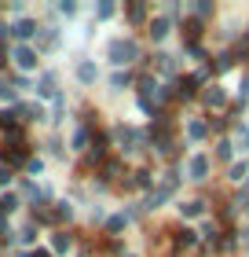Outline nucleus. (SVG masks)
Returning <instances> with one entry per match:
<instances>
[{
    "label": "nucleus",
    "instance_id": "1a4fd4ad",
    "mask_svg": "<svg viewBox=\"0 0 249 257\" xmlns=\"http://www.w3.org/2000/svg\"><path fill=\"white\" fill-rule=\"evenodd\" d=\"M180 213L183 217H201L205 213V202H187V206H180Z\"/></svg>",
    "mask_w": 249,
    "mask_h": 257
},
{
    "label": "nucleus",
    "instance_id": "2eb2a0df",
    "mask_svg": "<svg viewBox=\"0 0 249 257\" xmlns=\"http://www.w3.org/2000/svg\"><path fill=\"white\" fill-rule=\"evenodd\" d=\"M234 140H238V147H242V151H249V128L238 125V128H234Z\"/></svg>",
    "mask_w": 249,
    "mask_h": 257
},
{
    "label": "nucleus",
    "instance_id": "c756f323",
    "mask_svg": "<svg viewBox=\"0 0 249 257\" xmlns=\"http://www.w3.org/2000/svg\"><path fill=\"white\" fill-rule=\"evenodd\" d=\"M0 37H4V26H0Z\"/></svg>",
    "mask_w": 249,
    "mask_h": 257
},
{
    "label": "nucleus",
    "instance_id": "cd10ccee",
    "mask_svg": "<svg viewBox=\"0 0 249 257\" xmlns=\"http://www.w3.org/2000/svg\"><path fill=\"white\" fill-rule=\"evenodd\" d=\"M11 96H15V92H11V88L4 85V81H0V99H11Z\"/></svg>",
    "mask_w": 249,
    "mask_h": 257
},
{
    "label": "nucleus",
    "instance_id": "7ed1b4c3",
    "mask_svg": "<svg viewBox=\"0 0 249 257\" xmlns=\"http://www.w3.org/2000/svg\"><path fill=\"white\" fill-rule=\"evenodd\" d=\"M169 30H172V19L169 15H158V19H150V30L147 33L154 41H165V37H169Z\"/></svg>",
    "mask_w": 249,
    "mask_h": 257
},
{
    "label": "nucleus",
    "instance_id": "f3484780",
    "mask_svg": "<svg viewBox=\"0 0 249 257\" xmlns=\"http://www.w3.org/2000/svg\"><path fill=\"white\" fill-rule=\"evenodd\" d=\"M143 15H147V8H143V4H128V19H132V22H139Z\"/></svg>",
    "mask_w": 249,
    "mask_h": 257
},
{
    "label": "nucleus",
    "instance_id": "9b49d317",
    "mask_svg": "<svg viewBox=\"0 0 249 257\" xmlns=\"http://www.w3.org/2000/svg\"><path fill=\"white\" fill-rule=\"evenodd\" d=\"M37 92H41V96H55V77H52V74H44V77H41V88H37Z\"/></svg>",
    "mask_w": 249,
    "mask_h": 257
},
{
    "label": "nucleus",
    "instance_id": "6ab92c4d",
    "mask_svg": "<svg viewBox=\"0 0 249 257\" xmlns=\"http://www.w3.org/2000/svg\"><path fill=\"white\" fill-rule=\"evenodd\" d=\"M96 15H99V19H110V15H114V4H110V0H103V4L96 8Z\"/></svg>",
    "mask_w": 249,
    "mask_h": 257
},
{
    "label": "nucleus",
    "instance_id": "20e7f679",
    "mask_svg": "<svg viewBox=\"0 0 249 257\" xmlns=\"http://www.w3.org/2000/svg\"><path fill=\"white\" fill-rule=\"evenodd\" d=\"M15 63L22 70H33V66H37V52H33L30 44H19V48H15Z\"/></svg>",
    "mask_w": 249,
    "mask_h": 257
},
{
    "label": "nucleus",
    "instance_id": "f257e3e1",
    "mask_svg": "<svg viewBox=\"0 0 249 257\" xmlns=\"http://www.w3.org/2000/svg\"><path fill=\"white\" fill-rule=\"evenodd\" d=\"M110 59L117 63V66H125V63H132L136 55H139V48H136V41H128V37H117V41H110Z\"/></svg>",
    "mask_w": 249,
    "mask_h": 257
},
{
    "label": "nucleus",
    "instance_id": "6e6552de",
    "mask_svg": "<svg viewBox=\"0 0 249 257\" xmlns=\"http://www.w3.org/2000/svg\"><path fill=\"white\" fill-rule=\"evenodd\" d=\"M205 103H209V107H223V103H227V96H223V88H216V85H212V88L205 92Z\"/></svg>",
    "mask_w": 249,
    "mask_h": 257
},
{
    "label": "nucleus",
    "instance_id": "a878e982",
    "mask_svg": "<svg viewBox=\"0 0 249 257\" xmlns=\"http://www.w3.org/2000/svg\"><path fill=\"white\" fill-rule=\"evenodd\" d=\"M59 11H66V15H74V11H77V4H74V0H63V4H59Z\"/></svg>",
    "mask_w": 249,
    "mask_h": 257
},
{
    "label": "nucleus",
    "instance_id": "9d476101",
    "mask_svg": "<svg viewBox=\"0 0 249 257\" xmlns=\"http://www.w3.org/2000/svg\"><path fill=\"white\" fill-rule=\"evenodd\" d=\"M187 133H191V140H205L209 125H205V121H191V125H187Z\"/></svg>",
    "mask_w": 249,
    "mask_h": 257
},
{
    "label": "nucleus",
    "instance_id": "f03ea898",
    "mask_svg": "<svg viewBox=\"0 0 249 257\" xmlns=\"http://www.w3.org/2000/svg\"><path fill=\"white\" fill-rule=\"evenodd\" d=\"M187 173H191V180H205V177H209V158H205V155H191Z\"/></svg>",
    "mask_w": 249,
    "mask_h": 257
},
{
    "label": "nucleus",
    "instance_id": "39448f33",
    "mask_svg": "<svg viewBox=\"0 0 249 257\" xmlns=\"http://www.w3.org/2000/svg\"><path fill=\"white\" fill-rule=\"evenodd\" d=\"M11 33H15L19 41H30L33 33H37V22H30V19H19L15 26H11Z\"/></svg>",
    "mask_w": 249,
    "mask_h": 257
},
{
    "label": "nucleus",
    "instance_id": "0eeeda50",
    "mask_svg": "<svg viewBox=\"0 0 249 257\" xmlns=\"http://www.w3.org/2000/svg\"><path fill=\"white\" fill-rule=\"evenodd\" d=\"M70 246H74V239H70L66 231H55V235H52V250H55V253H66Z\"/></svg>",
    "mask_w": 249,
    "mask_h": 257
},
{
    "label": "nucleus",
    "instance_id": "7c9ffc66",
    "mask_svg": "<svg viewBox=\"0 0 249 257\" xmlns=\"http://www.w3.org/2000/svg\"><path fill=\"white\" fill-rule=\"evenodd\" d=\"M26 257H33V253H26Z\"/></svg>",
    "mask_w": 249,
    "mask_h": 257
},
{
    "label": "nucleus",
    "instance_id": "f8f14e48",
    "mask_svg": "<svg viewBox=\"0 0 249 257\" xmlns=\"http://www.w3.org/2000/svg\"><path fill=\"white\" fill-rule=\"evenodd\" d=\"M117 173H121V162H106L103 166V180H114Z\"/></svg>",
    "mask_w": 249,
    "mask_h": 257
},
{
    "label": "nucleus",
    "instance_id": "5701e85b",
    "mask_svg": "<svg viewBox=\"0 0 249 257\" xmlns=\"http://www.w3.org/2000/svg\"><path fill=\"white\" fill-rule=\"evenodd\" d=\"M216 155L220 158H231V144H227V140H220V144H216Z\"/></svg>",
    "mask_w": 249,
    "mask_h": 257
},
{
    "label": "nucleus",
    "instance_id": "bb28decb",
    "mask_svg": "<svg viewBox=\"0 0 249 257\" xmlns=\"http://www.w3.org/2000/svg\"><path fill=\"white\" fill-rule=\"evenodd\" d=\"M4 184H11V169H8V166H0V188H4Z\"/></svg>",
    "mask_w": 249,
    "mask_h": 257
},
{
    "label": "nucleus",
    "instance_id": "4468645a",
    "mask_svg": "<svg viewBox=\"0 0 249 257\" xmlns=\"http://www.w3.org/2000/svg\"><path fill=\"white\" fill-rule=\"evenodd\" d=\"M245 173H249L245 162H234V166H231V180H245Z\"/></svg>",
    "mask_w": 249,
    "mask_h": 257
},
{
    "label": "nucleus",
    "instance_id": "393cba45",
    "mask_svg": "<svg viewBox=\"0 0 249 257\" xmlns=\"http://www.w3.org/2000/svg\"><path fill=\"white\" fill-rule=\"evenodd\" d=\"M132 184H136V188H147V184H150V173H136Z\"/></svg>",
    "mask_w": 249,
    "mask_h": 257
},
{
    "label": "nucleus",
    "instance_id": "dca6fc26",
    "mask_svg": "<svg viewBox=\"0 0 249 257\" xmlns=\"http://www.w3.org/2000/svg\"><path fill=\"white\" fill-rule=\"evenodd\" d=\"M176 246H194V231H180V235H176Z\"/></svg>",
    "mask_w": 249,
    "mask_h": 257
},
{
    "label": "nucleus",
    "instance_id": "412c9836",
    "mask_svg": "<svg viewBox=\"0 0 249 257\" xmlns=\"http://www.w3.org/2000/svg\"><path fill=\"white\" fill-rule=\"evenodd\" d=\"M128 224V217H121V213H117V217H110V231H121Z\"/></svg>",
    "mask_w": 249,
    "mask_h": 257
},
{
    "label": "nucleus",
    "instance_id": "ddd939ff",
    "mask_svg": "<svg viewBox=\"0 0 249 257\" xmlns=\"http://www.w3.org/2000/svg\"><path fill=\"white\" fill-rule=\"evenodd\" d=\"M8 162H11V166H22V162H30L26 158V151H22V147H15V151H11V155H4Z\"/></svg>",
    "mask_w": 249,
    "mask_h": 257
},
{
    "label": "nucleus",
    "instance_id": "a211bd4d",
    "mask_svg": "<svg viewBox=\"0 0 249 257\" xmlns=\"http://www.w3.org/2000/svg\"><path fill=\"white\" fill-rule=\"evenodd\" d=\"M88 140H92V136H88V128H81V133L74 136V147H77V151H85V147H88Z\"/></svg>",
    "mask_w": 249,
    "mask_h": 257
},
{
    "label": "nucleus",
    "instance_id": "4be33fe9",
    "mask_svg": "<svg viewBox=\"0 0 249 257\" xmlns=\"http://www.w3.org/2000/svg\"><path fill=\"white\" fill-rule=\"evenodd\" d=\"M19 202H15V198H11V195H4V198H0V209H4V213H11V209H15Z\"/></svg>",
    "mask_w": 249,
    "mask_h": 257
},
{
    "label": "nucleus",
    "instance_id": "aec40b11",
    "mask_svg": "<svg viewBox=\"0 0 249 257\" xmlns=\"http://www.w3.org/2000/svg\"><path fill=\"white\" fill-rule=\"evenodd\" d=\"M128 81H132V77H128V74H121V70H117V74L110 77V85H114V88H125Z\"/></svg>",
    "mask_w": 249,
    "mask_h": 257
},
{
    "label": "nucleus",
    "instance_id": "423d86ee",
    "mask_svg": "<svg viewBox=\"0 0 249 257\" xmlns=\"http://www.w3.org/2000/svg\"><path fill=\"white\" fill-rule=\"evenodd\" d=\"M96 77H99L96 63H81V66H77V81H81V85H92Z\"/></svg>",
    "mask_w": 249,
    "mask_h": 257
},
{
    "label": "nucleus",
    "instance_id": "b1692460",
    "mask_svg": "<svg viewBox=\"0 0 249 257\" xmlns=\"http://www.w3.org/2000/svg\"><path fill=\"white\" fill-rule=\"evenodd\" d=\"M8 140H11V144H22V128H8V133H4Z\"/></svg>",
    "mask_w": 249,
    "mask_h": 257
},
{
    "label": "nucleus",
    "instance_id": "c85d7f7f",
    "mask_svg": "<svg viewBox=\"0 0 249 257\" xmlns=\"http://www.w3.org/2000/svg\"><path fill=\"white\" fill-rule=\"evenodd\" d=\"M33 257H52V253H44V250H41V253H33Z\"/></svg>",
    "mask_w": 249,
    "mask_h": 257
}]
</instances>
